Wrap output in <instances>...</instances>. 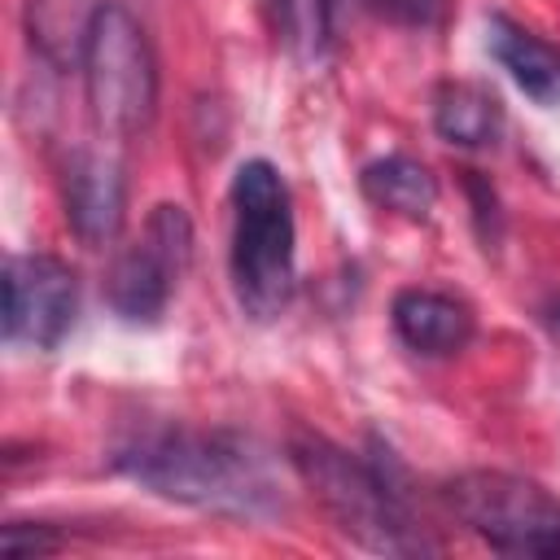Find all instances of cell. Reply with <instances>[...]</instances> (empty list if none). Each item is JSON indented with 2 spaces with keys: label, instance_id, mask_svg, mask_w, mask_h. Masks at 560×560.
Segmentation results:
<instances>
[{
  "label": "cell",
  "instance_id": "6da1fadb",
  "mask_svg": "<svg viewBox=\"0 0 560 560\" xmlns=\"http://www.w3.org/2000/svg\"><path fill=\"white\" fill-rule=\"evenodd\" d=\"M118 468L162 499L219 516H276L284 508L271 455L232 429H162L118 455Z\"/></svg>",
  "mask_w": 560,
  "mask_h": 560
},
{
  "label": "cell",
  "instance_id": "5b68a950",
  "mask_svg": "<svg viewBox=\"0 0 560 560\" xmlns=\"http://www.w3.org/2000/svg\"><path fill=\"white\" fill-rule=\"evenodd\" d=\"M446 508L503 556H560V499L503 468H472L446 481Z\"/></svg>",
  "mask_w": 560,
  "mask_h": 560
},
{
  "label": "cell",
  "instance_id": "277c9868",
  "mask_svg": "<svg viewBox=\"0 0 560 560\" xmlns=\"http://www.w3.org/2000/svg\"><path fill=\"white\" fill-rule=\"evenodd\" d=\"M83 88L92 122L114 136H140L158 114V57L144 26L122 4H96L83 22Z\"/></svg>",
  "mask_w": 560,
  "mask_h": 560
},
{
  "label": "cell",
  "instance_id": "ba28073f",
  "mask_svg": "<svg viewBox=\"0 0 560 560\" xmlns=\"http://www.w3.org/2000/svg\"><path fill=\"white\" fill-rule=\"evenodd\" d=\"M61 206H66V223L74 228L79 241H88V245L114 241L127 219V179H122L118 162L105 153L79 149L61 175Z\"/></svg>",
  "mask_w": 560,
  "mask_h": 560
},
{
  "label": "cell",
  "instance_id": "9c48e42d",
  "mask_svg": "<svg viewBox=\"0 0 560 560\" xmlns=\"http://www.w3.org/2000/svg\"><path fill=\"white\" fill-rule=\"evenodd\" d=\"M389 319H394V332L402 337V346L416 354H429V359L459 354L477 328L468 302L438 293V289H402L389 306Z\"/></svg>",
  "mask_w": 560,
  "mask_h": 560
},
{
  "label": "cell",
  "instance_id": "7c38bea8",
  "mask_svg": "<svg viewBox=\"0 0 560 560\" xmlns=\"http://www.w3.org/2000/svg\"><path fill=\"white\" fill-rule=\"evenodd\" d=\"M359 188L372 206L402 214V219H429V210L438 206V179L411 153H389V158L368 162L359 175Z\"/></svg>",
  "mask_w": 560,
  "mask_h": 560
},
{
  "label": "cell",
  "instance_id": "7a4b0ae2",
  "mask_svg": "<svg viewBox=\"0 0 560 560\" xmlns=\"http://www.w3.org/2000/svg\"><path fill=\"white\" fill-rule=\"evenodd\" d=\"M289 459L298 477L311 486V494L324 503V512L337 521V529L359 547L385 556L433 551V542L424 538V529L407 508L402 468L389 455V446H381L376 438H372V455H350L319 433H298L289 442Z\"/></svg>",
  "mask_w": 560,
  "mask_h": 560
},
{
  "label": "cell",
  "instance_id": "3957f363",
  "mask_svg": "<svg viewBox=\"0 0 560 560\" xmlns=\"http://www.w3.org/2000/svg\"><path fill=\"white\" fill-rule=\"evenodd\" d=\"M293 197L284 175L267 158H249L232 175V289L249 319H276L293 289L298 262L293 249Z\"/></svg>",
  "mask_w": 560,
  "mask_h": 560
},
{
  "label": "cell",
  "instance_id": "8992f818",
  "mask_svg": "<svg viewBox=\"0 0 560 560\" xmlns=\"http://www.w3.org/2000/svg\"><path fill=\"white\" fill-rule=\"evenodd\" d=\"M188 262H192V219L179 201H162L149 210L140 241L114 258L105 276V302L127 324H158Z\"/></svg>",
  "mask_w": 560,
  "mask_h": 560
},
{
  "label": "cell",
  "instance_id": "30bf717a",
  "mask_svg": "<svg viewBox=\"0 0 560 560\" xmlns=\"http://www.w3.org/2000/svg\"><path fill=\"white\" fill-rule=\"evenodd\" d=\"M486 44L490 57L512 74V83L534 101V105H560V48L547 44L542 35L525 31L521 22L494 13L486 22Z\"/></svg>",
  "mask_w": 560,
  "mask_h": 560
},
{
  "label": "cell",
  "instance_id": "4fadbf2b",
  "mask_svg": "<svg viewBox=\"0 0 560 560\" xmlns=\"http://www.w3.org/2000/svg\"><path fill=\"white\" fill-rule=\"evenodd\" d=\"M271 9L289 52L298 61H319L337 39L346 0H271Z\"/></svg>",
  "mask_w": 560,
  "mask_h": 560
},
{
  "label": "cell",
  "instance_id": "5bb4252c",
  "mask_svg": "<svg viewBox=\"0 0 560 560\" xmlns=\"http://www.w3.org/2000/svg\"><path fill=\"white\" fill-rule=\"evenodd\" d=\"M376 18L394 22V26H411V31H429V26H442L451 18V4L455 0H363Z\"/></svg>",
  "mask_w": 560,
  "mask_h": 560
},
{
  "label": "cell",
  "instance_id": "52a82bcc",
  "mask_svg": "<svg viewBox=\"0 0 560 560\" xmlns=\"http://www.w3.org/2000/svg\"><path fill=\"white\" fill-rule=\"evenodd\" d=\"M79 315V276L52 254H13L4 262V337L31 350H57Z\"/></svg>",
  "mask_w": 560,
  "mask_h": 560
},
{
  "label": "cell",
  "instance_id": "8fae6325",
  "mask_svg": "<svg viewBox=\"0 0 560 560\" xmlns=\"http://www.w3.org/2000/svg\"><path fill=\"white\" fill-rule=\"evenodd\" d=\"M433 131L459 149H486L503 131V105L481 83H442L433 92Z\"/></svg>",
  "mask_w": 560,
  "mask_h": 560
},
{
  "label": "cell",
  "instance_id": "9a60e30c",
  "mask_svg": "<svg viewBox=\"0 0 560 560\" xmlns=\"http://www.w3.org/2000/svg\"><path fill=\"white\" fill-rule=\"evenodd\" d=\"M0 547L9 556H52L61 551V534H52L48 525H26V521H9L0 529Z\"/></svg>",
  "mask_w": 560,
  "mask_h": 560
}]
</instances>
